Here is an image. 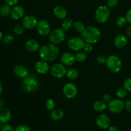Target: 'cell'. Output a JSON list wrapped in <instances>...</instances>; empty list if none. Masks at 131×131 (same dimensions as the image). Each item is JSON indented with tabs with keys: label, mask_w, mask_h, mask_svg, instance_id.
Here are the masks:
<instances>
[{
	"label": "cell",
	"mask_w": 131,
	"mask_h": 131,
	"mask_svg": "<svg viewBox=\"0 0 131 131\" xmlns=\"http://www.w3.org/2000/svg\"><path fill=\"white\" fill-rule=\"evenodd\" d=\"M38 51L40 58L47 62L54 61L60 53V49L57 45L52 43L43 46Z\"/></svg>",
	"instance_id": "1"
},
{
	"label": "cell",
	"mask_w": 131,
	"mask_h": 131,
	"mask_svg": "<svg viewBox=\"0 0 131 131\" xmlns=\"http://www.w3.org/2000/svg\"><path fill=\"white\" fill-rule=\"evenodd\" d=\"M81 38L85 43L93 44L100 40L101 38V32L98 28L95 26H88L85 28L81 33Z\"/></svg>",
	"instance_id": "2"
},
{
	"label": "cell",
	"mask_w": 131,
	"mask_h": 131,
	"mask_svg": "<svg viewBox=\"0 0 131 131\" xmlns=\"http://www.w3.org/2000/svg\"><path fill=\"white\" fill-rule=\"evenodd\" d=\"M40 86V81L38 77L35 75H29L23 79L22 88L23 91L27 93L35 92L38 88Z\"/></svg>",
	"instance_id": "3"
},
{
	"label": "cell",
	"mask_w": 131,
	"mask_h": 131,
	"mask_svg": "<svg viewBox=\"0 0 131 131\" xmlns=\"http://www.w3.org/2000/svg\"><path fill=\"white\" fill-rule=\"evenodd\" d=\"M107 69L113 73H118L122 68V63L116 55H111L107 58L106 63Z\"/></svg>",
	"instance_id": "4"
},
{
	"label": "cell",
	"mask_w": 131,
	"mask_h": 131,
	"mask_svg": "<svg viewBox=\"0 0 131 131\" xmlns=\"http://www.w3.org/2000/svg\"><path fill=\"white\" fill-rule=\"evenodd\" d=\"M110 15V10L108 6L102 5L96 9L95 17L99 23H104L107 20Z\"/></svg>",
	"instance_id": "5"
},
{
	"label": "cell",
	"mask_w": 131,
	"mask_h": 131,
	"mask_svg": "<svg viewBox=\"0 0 131 131\" xmlns=\"http://www.w3.org/2000/svg\"><path fill=\"white\" fill-rule=\"evenodd\" d=\"M65 31L63 28H57L49 35V38L50 42L54 44H59L63 42L65 38Z\"/></svg>",
	"instance_id": "6"
},
{
	"label": "cell",
	"mask_w": 131,
	"mask_h": 131,
	"mask_svg": "<svg viewBox=\"0 0 131 131\" xmlns=\"http://www.w3.org/2000/svg\"><path fill=\"white\" fill-rule=\"evenodd\" d=\"M67 70L66 69L65 65L61 63H55L50 68V72L51 75L58 79L62 78L66 75Z\"/></svg>",
	"instance_id": "7"
},
{
	"label": "cell",
	"mask_w": 131,
	"mask_h": 131,
	"mask_svg": "<svg viewBox=\"0 0 131 131\" xmlns=\"http://www.w3.org/2000/svg\"><path fill=\"white\" fill-rule=\"evenodd\" d=\"M68 47L72 51H78L84 48L85 42L80 37H73L68 41Z\"/></svg>",
	"instance_id": "8"
},
{
	"label": "cell",
	"mask_w": 131,
	"mask_h": 131,
	"mask_svg": "<svg viewBox=\"0 0 131 131\" xmlns=\"http://www.w3.org/2000/svg\"><path fill=\"white\" fill-rule=\"evenodd\" d=\"M108 104L109 110L113 113H120L125 108V103L121 99L111 100Z\"/></svg>",
	"instance_id": "9"
},
{
	"label": "cell",
	"mask_w": 131,
	"mask_h": 131,
	"mask_svg": "<svg viewBox=\"0 0 131 131\" xmlns=\"http://www.w3.org/2000/svg\"><path fill=\"white\" fill-rule=\"evenodd\" d=\"M63 93L65 97L71 99L74 98L78 94V88L74 83H68L64 85Z\"/></svg>",
	"instance_id": "10"
},
{
	"label": "cell",
	"mask_w": 131,
	"mask_h": 131,
	"mask_svg": "<svg viewBox=\"0 0 131 131\" xmlns=\"http://www.w3.org/2000/svg\"><path fill=\"white\" fill-rule=\"evenodd\" d=\"M36 28L38 34L43 37L49 35L51 33V26L49 24L43 19L38 21Z\"/></svg>",
	"instance_id": "11"
},
{
	"label": "cell",
	"mask_w": 131,
	"mask_h": 131,
	"mask_svg": "<svg viewBox=\"0 0 131 131\" xmlns=\"http://www.w3.org/2000/svg\"><path fill=\"white\" fill-rule=\"evenodd\" d=\"M96 124L100 129H106L110 127L111 120L106 115L101 114L96 118Z\"/></svg>",
	"instance_id": "12"
},
{
	"label": "cell",
	"mask_w": 131,
	"mask_h": 131,
	"mask_svg": "<svg viewBox=\"0 0 131 131\" xmlns=\"http://www.w3.org/2000/svg\"><path fill=\"white\" fill-rule=\"evenodd\" d=\"M37 18L31 15H26L24 17L22 20V24L26 29H33L37 26Z\"/></svg>",
	"instance_id": "13"
},
{
	"label": "cell",
	"mask_w": 131,
	"mask_h": 131,
	"mask_svg": "<svg viewBox=\"0 0 131 131\" xmlns=\"http://www.w3.org/2000/svg\"><path fill=\"white\" fill-rule=\"evenodd\" d=\"M24 14H25V10L24 8L20 5H17L12 8L10 16L12 19L17 20L23 18Z\"/></svg>",
	"instance_id": "14"
},
{
	"label": "cell",
	"mask_w": 131,
	"mask_h": 131,
	"mask_svg": "<svg viewBox=\"0 0 131 131\" xmlns=\"http://www.w3.org/2000/svg\"><path fill=\"white\" fill-rule=\"evenodd\" d=\"M50 66L46 61H37L35 65V69L36 72L40 74H45L50 71Z\"/></svg>",
	"instance_id": "15"
},
{
	"label": "cell",
	"mask_w": 131,
	"mask_h": 131,
	"mask_svg": "<svg viewBox=\"0 0 131 131\" xmlns=\"http://www.w3.org/2000/svg\"><path fill=\"white\" fill-rule=\"evenodd\" d=\"M61 61L62 64L67 66L73 65L76 61L75 56L71 52H65L61 56Z\"/></svg>",
	"instance_id": "16"
},
{
	"label": "cell",
	"mask_w": 131,
	"mask_h": 131,
	"mask_svg": "<svg viewBox=\"0 0 131 131\" xmlns=\"http://www.w3.org/2000/svg\"><path fill=\"white\" fill-rule=\"evenodd\" d=\"M11 112L6 107H0V123L3 124H7L11 119Z\"/></svg>",
	"instance_id": "17"
},
{
	"label": "cell",
	"mask_w": 131,
	"mask_h": 131,
	"mask_svg": "<svg viewBox=\"0 0 131 131\" xmlns=\"http://www.w3.org/2000/svg\"><path fill=\"white\" fill-rule=\"evenodd\" d=\"M26 49L29 52H37L40 49V46L38 41L35 39H29L25 43Z\"/></svg>",
	"instance_id": "18"
},
{
	"label": "cell",
	"mask_w": 131,
	"mask_h": 131,
	"mask_svg": "<svg viewBox=\"0 0 131 131\" xmlns=\"http://www.w3.org/2000/svg\"><path fill=\"white\" fill-rule=\"evenodd\" d=\"M127 37L123 34H120L116 36L114 40V44L117 48H123L127 44Z\"/></svg>",
	"instance_id": "19"
},
{
	"label": "cell",
	"mask_w": 131,
	"mask_h": 131,
	"mask_svg": "<svg viewBox=\"0 0 131 131\" xmlns=\"http://www.w3.org/2000/svg\"><path fill=\"white\" fill-rule=\"evenodd\" d=\"M14 72L18 78L24 79L29 75L28 69L22 65H16L14 68Z\"/></svg>",
	"instance_id": "20"
},
{
	"label": "cell",
	"mask_w": 131,
	"mask_h": 131,
	"mask_svg": "<svg viewBox=\"0 0 131 131\" xmlns=\"http://www.w3.org/2000/svg\"><path fill=\"white\" fill-rule=\"evenodd\" d=\"M53 14L54 16L57 18L58 19L63 20L65 19L67 16V11L64 7L62 6H56L53 10Z\"/></svg>",
	"instance_id": "21"
},
{
	"label": "cell",
	"mask_w": 131,
	"mask_h": 131,
	"mask_svg": "<svg viewBox=\"0 0 131 131\" xmlns=\"http://www.w3.org/2000/svg\"><path fill=\"white\" fill-rule=\"evenodd\" d=\"M64 116V112L60 109H56L51 111V118L54 121H59Z\"/></svg>",
	"instance_id": "22"
},
{
	"label": "cell",
	"mask_w": 131,
	"mask_h": 131,
	"mask_svg": "<svg viewBox=\"0 0 131 131\" xmlns=\"http://www.w3.org/2000/svg\"><path fill=\"white\" fill-rule=\"evenodd\" d=\"M93 108L97 112H102L106 109V103L103 101H97L93 103Z\"/></svg>",
	"instance_id": "23"
},
{
	"label": "cell",
	"mask_w": 131,
	"mask_h": 131,
	"mask_svg": "<svg viewBox=\"0 0 131 131\" xmlns=\"http://www.w3.org/2000/svg\"><path fill=\"white\" fill-rule=\"evenodd\" d=\"M11 10V6L7 5V4L3 5V6L0 8V15L2 17H4L9 16V15H10Z\"/></svg>",
	"instance_id": "24"
},
{
	"label": "cell",
	"mask_w": 131,
	"mask_h": 131,
	"mask_svg": "<svg viewBox=\"0 0 131 131\" xmlns=\"http://www.w3.org/2000/svg\"><path fill=\"white\" fill-rule=\"evenodd\" d=\"M66 75L67 76L68 78L74 80V79H77L78 78V76H79V72L75 69L71 68V69H69V70H67Z\"/></svg>",
	"instance_id": "25"
},
{
	"label": "cell",
	"mask_w": 131,
	"mask_h": 131,
	"mask_svg": "<svg viewBox=\"0 0 131 131\" xmlns=\"http://www.w3.org/2000/svg\"><path fill=\"white\" fill-rule=\"evenodd\" d=\"M74 22L71 19H64L62 23V28L65 31H69L74 26Z\"/></svg>",
	"instance_id": "26"
},
{
	"label": "cell",
	"mask_w": 131,
	"mask_h": 131,
	"mask_svg": "<svg viewBox=\"0 0 131 131\" xmlns=\"http://www.w3.org/2000/svg\"><path fill=\"white\" fill-rule=\"evenodd\" d=\"M73 28L77 32L82 33L84 31V29H85V26L81 21H75L74 23Z\"/></svg>",
	"instance_id": "27"
},
{
	"label": "cell",
	"mask_w": 131,
	"mask_h": 131,
	"mask_svg": "<svg viewBox=\"0 0 131 131\" xmlns=\"http://www.w3.org/2000/svg\"><path fill=\"white\" fill-rule=\"evenodd\" d=\"M25 29L26 28L23 26V24H18L14 28V32L17 35H20L24 33Z\"/></svg>",
	"instance_id": "28"
},
{
	"label": "cell",
	"mask_w": 131,
	"mask_h": 131,
	"mask_svg": "<svg viewBox=\"0 0 131 131\" xmlns=\"http://www.w3.org/2000/svg\"><path fill=\"white\" fill-rule=\"evenodd\" d=\"M116 95L119 99H124L127 95V91L125 88H119L116 90Z\"/></svg>",
	"instance_id": "29"
},
{
	"label": "cell",
	"mask_w": 131,
	"mask_h": 131,
	"mask_svg": "<svg viewBox=\"0 0 131 131\" xmlns=\"http://www.w3.org/2000/svg\"><path fill=\"white\" fill-rule=\"evenodd\" d=\"M46 108L48 111H52V110H54L55 108V102L54 101L53 99H49L47 101H46Z\"/></svg>",
	"instance_id": "30"
},
{
	"label": "cell",
	"mask_w": 131,
	"mask_h": 131,
	"mask_svg": "<svg viewBox=\"0 0 131 131\" xmlns=\"http://www.w3.org/2000/svg\"><path fill=\"white\" fill-rule=\"evenodd\" d=\"M75 58H76V61L78 62H84L86 61L87 58V56L86 53L83 52H79L75 55Z\"/></svg>",
	"instance_id": "31"
},
{
	"label": "cell",
	"mask_w": 131,
	"mask_h": 131,
	"mask_svg": "<svg viewBox=\"0 0 131 131\" xmlns=\"http://www.w3.org/2000/svg\"><path fill=\"white\" fill-rule=\"evenodd\" d=\"M2 40L6 44H12L14 41V37L11 34H7L3 37Z\"/></svg>",
	"instance_id": "32"
},
{
	"label": "cell",
	"mask_w": 131,
	"mask_h": 131,
	"mask_svg": "<svg viewBox=\"0 0 131 131\" xmlns=\"http://www.w3.org/2000/svg\"><path fill=\"white\" fill-rule=\"evenodd\" d=\"M127 23L125 17H120L116 20V25L119 27H124Z\"/></svg>",
	"instance_id": "33"
},
{
	"label": "cell",
	"mask_w": 131,
	"mask_h": 131,
	"mask_svg": "<svg viewBox=\"0 0 131 131\" xmlns=\"http://www.w3.org/2000/svg\"><path fill=\"white\" fill-rule=\"evenodd\" d=\"M124 88L127 91L131 92V78H129L124 81Z\"/></svg>",
	"instance_id": "34"
},
{
	"label": "cell",
	"mask_w": 131,
	"mask_h": 131,
	"mask_svg": "<svg viewBox=\"0 0 131 131\" xmlns=\"http://www.w3.org/2000/svg\"><path fill=\"white\" fill-rule=\"evenodd\" d=\"M106 60H107V58L104 56V55H99L97 58V61L101 65H104L106 64Z\"/></svg>",
	"instance_id": "35"
},
{
	"label": "cell",
	"mask_w": 131,
	"mask_h": 131,
	"mask_svg": "<svg viewBox=\"0 0 131 131\" xmlns=\"http://www.w3.org/2000/svg\"><path fill=\"white\" fill-rule=\"evenodd\" d=\"M15 131H31V129L27 125H20L15 128Z\"/></svg>",
	"instance_id": "36"
},
{
	"label": "cell",
	"mask_w": 131,
	"mask_h": 131,
	"mask_svg": "<svg viewBox=\"0 0 131 131\" xmlns=\"http://www.w3.org/2000/svg\"><path fill=\"white\" fill-rule=\"evenodd\" d=\"M119 0H107V5L109 8H114L118 5Z\"/></svg>",
	"instance_id": "37"
},
{
	"label": "cell",
	"mask_w": 131,
	"mask_h": 131,
	"mask_svg": "<svg viewBox=\"0 0 131 131\" xmlns=\"http://www.w3.org/2000/svg\"><path fill=\"white\" fill-rule=\"evenodd\" d=\"M93 47L92 44L89 43H85L83 49H84V51H86V52H90L93 51Z\"/></svg>",
	"instance_id": "38"
},
{
	"label": "cell",
	"mask_w": 131,
	"mask_h": 131,
	"mask_svg": "<svg viewBox=\"0 0 131 131\" xmlns=\"http://www.w3.org/2000/svg\"><path fill=\"white\" fill-rule=\"evenodd\" d=\"M102 99L106 103H109L112 100V99H111V95L110 94H108V93H104L103 95V96H102Z\"/></svg>",
	"instance_id": "39"
},
{
	"label": "cell",
	"mask_w": 131,
	"mask_h": 131,
	"mask_svg": "<svg viewBox=\"0 0 131 131\" xmlns=\"http://www.w3.org/2000/svg\"><path fill=\"white\" fill-rule=\"evenodd\" d=\"M1 131H15L14 128L10 125V124H5L3 125L2 129H1Z\"/></svg>",
	"instance_id": "40"
},
{
	"label": "cell",
	"mask_w": 131,
	"mask_h": 131,
	"mask_svg": "<svg viewBox=\"0 0 131 131\" xmlns=\"http://www.w3.org/2000/svg\"><path fill=\"white\" fill-rule=\"evenodd\" d=\"M125 109L127 112L131 113V99L127 100L125 103Z\"/></svg>",
	"instance_id": "41"
},
{
	"label": "cell",
	"mask_w": 131,
	"mask_h": 131,
	"mask_svg": "<svg viewBox=\"0 0 131 131\" xmlns=\"http://www.w3.org/2000/svg\"><path fill=\"white\" fill-rule=\"evenodd\" d=\"M6 4L10 5V6H14L18 3L19 0H4Z\"/></svg>",
	"instance_id": "42"
},
{
	"label": "cell",
	"mask_w": 131,
	"mask_h": 131,
	"mask_svg": "<svg viewBox=\"0 0 131 131\" xmlns=\"http://www.w3.org/2000/svg\"><path fill=\"white\" fill-rule=\"evenodd\" d=\"M125 18H126V20L127 23L131 24V8L129 9L127 11V12L126 13V15H125Z\"/></svg>",
	"instance_id": "43"
},
{
	"label": "cell",
	"mask_w": 131,
	"mask_h": 131,
	"mask_svg": "<svg viewBox=\"0 0 131 131\" xmlns=\"http://www.w3.org/2000/svg\"><path fill=\"white\" fill-rule=\"evenodd\" d=\"M108 131H120V129L116 126H111L109 127Z\"/></svg>",
	"instance_id": "44"
},
{
	"label": "cell",
	"mask_w": 131,
	"mask_h": 131,
	"mask_svg": "<svg viewBox=\"0 0 131 131\" xmlns=\"http://www.w3.org/2000/svg\"><path fill=\"white\" fill-rule=\"evenodd\" d=\"M126 34L127 35L128 37H129L130 38H131V26L128 27L127 29Z\"/></svg>",
	"instance_id": "45"
},
{
	"label": "cell",
	"mask_w": 131,
	"mask_h": 131,
	"mask_svg": "<svg viewBox=\"0 0 131 131\" xmlns=\"http://www.w3.org/2000/svg\"><path fill=\"white\" fill-rule=\"evenodd\" d=\"M4 105H5V101H4L3 99L0 97V107H3Z\"/></svg>",
	"instance_id": "46"
},
{
	"label": "cell",
	"mask_w": 131,
	"mask_h": 131,
	"mask_svg": "<svg viewBox=\"0 0 131 131\" xmlns=\"http://www.w3.org/2000/svg\"><path fill=\"white\" fill-rule=\"evenodd\" d=\"M3 93V84L1 83V82L0 81V95L2 94Z\"/></svg>",
	"instance_id": "47"
},
{
	"label": "cell",
	"mask_w": 131,
	"mask_h": 131,
	"mask_svg": "<svg viewBox=\"0 0 131 131\" xmlns=\"http://www.w3.org/2000/svg\"><path fill=\"white\" fill-rule=\"evenodd\" d=\"M3 33L2 32L0 31V41L2 40H3Z\"/></svg>",
	"instance_id": "48"
},
{
	"label": "cell",
	"mask_w": 131,
	"mask_h": 131,
	"mask_svg": "<svg viewBox=\"0 0 131 131\" xmlns=\"http://www.w3.org/2000/svg\"><path fill=\"white\" fill-rule=\"evenodd\" d=\"M128 131H131V129H129V130H128Z\"/></svg>",
	"instance_id": "49"
},
{
	"label": "cell",
	"mask_w": 131,
	"mask_h": 131,
	"mask_svg": "<svg viewBox=\"0 0 131 131\" xmlns=\"http://www.w3.org/2000/svg\"><path fill=\"white\" fill-rule=\"evenodd\" d=\"M130 98H131V92H130Z\"/></svg>",
	"instance_id": "50"
}]
</instances>
